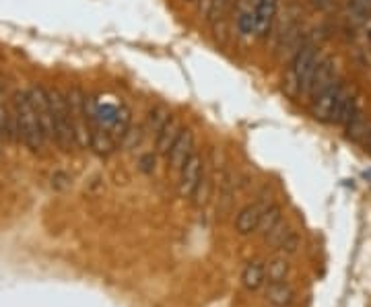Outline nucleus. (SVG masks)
Masks as SVG:
<instances>
[{
  "instance_id": "1",
  "label": "nucleus",
  "mask_w": 371,
  "mask_h": 307,
  "mask_svg": "<svg viewBox=\"0 0 371 307\" xmlns=\"http://www.w3.org/2000/svg\"><path fill=\"white\" fill-rule=\"evenodd\" d=\"M13 103V112L17 118V128H19V140L33 153H41L46 149V138L39 126L36 108L29 99L27 91H15V95L11 99Z\"/></svg>"
},
{
  "instance_id": "2",
  "label": "nucleus",
  "mask_w": 371,
  "mask_h": 307,
  "mask_svg": "<svg viewBox=\"0 0 371 307\" xmlns=\"http://www.w3.org/2000/svg\"><path fill=\"white\" fill-rule=\"evenodd\" d=\"M48 97H50L52 115H54V145L60 151L70 153L77 147V142H75V132H73V124H70L66 93L54 87V89H48Z\"/></svg>"
},
{
  "instance_id": "3",
  "label": "nucleus",
  "mask_w": 371,
  "mask_h": 307,
  "mask_svg": "<svg viewBox=\"0 0 371 307\" xmlns=\"http://www.w3.org/2000/svg\"><path fill=\"white\" fill-rule=\"evenodd\" d=\"M318 62H320V58H318V52L313 46H301L295 52L291 71H289V80H287V87L293 95L299 93V95L308 97V89H310Z\"/></svg>"
},
{
  "instance_id": "4",
  "label": "nucleus",
  "mask_w": 371,
  "mask_h": 307,
  "mask_svg": "<svg viewBox=\"0 0 371 307\" xmlns=\"http://www.w3.org/2000/svg\"><path fill=\"white\" fill-rule=\"evenodd\" d=\"M68 112H70V124L75 132V142L78 149H91V122H89V110H87V95L83 89L70 87L66 91Z\"/></svg>"
},
{
  "instance_id": "5",
  "label": "nucleus",
  "mask_w": 371,
  "mask_h": 307,
  "mask_svg": "<svg viewBox=\"0 0 371 307\" xmlns=\"http://www.w3.org/2000/svg\"><path fill=\"white\" fill-rule=\"evenodd\" d=\"M202 175H204V159L198 151H194L188 157V161L179 167V182H177L179 196L186 198V200L194 198L196 192H198V186L202 182Z\"/></svg>"
},
{
  "instance_id": "6",
  "label": "nucleus",
  "mask_w": 371,
  "mask_h": 307,
  "mask_svg": "<svg viewBox=\"0 0 371 307\" xmlns=\"http://www.w3.org/2000/svg\"><path fill=\"white\" fill-rule=\"evenodd\" d=\"M338 78H336V64H334L333 58H322L313 71L312 83H310V89H308V97L310 101L315 99L320 93H324L330 85H334Z\"/></svg>"
},
{
  "instance_id": "7",
  "label": "nucleus",
  "mask_w": 371,
  "mask_h": 307,
  "mask_svg": "<svg viewBox=\"0 0 371 307\" xmlns=\"http://www.w3.org/2000/svg\"><path fill=\"white\" fill-rule=\"evenodd\" d=\"M278 13V0H258L256 2V36L266 39L273 33L274 23Z\"/></svg>"
},
{
  "instance_id": "8",
  "label": "nucleus",
  "mask_w": 371,
  "mask_h": 307,
  "mask_svg": "<svg viewBox=\"0 0 371 307\" xmlns=\"http://www.w3.org/2000/svg\"><path fill=\"white\" fill-rule=\"evenodd\" d=\"M355 118H357V103H355V97H352L351 91L343 85L340 91L336 93V99H334L333 112H330V122L349 126Z\"/></svg>"
},
{
  "instance_id": "9",
  "label": "nucleus",
  "mask_w": 371,
  "mask_h": 307,
  "mask_svg": "<svg viewBox=\"0 0 371 307\" xmlns=\"http://www.w3.org/2000/svg\"><path fill=\"white\" fill-rule=\"evenodd\" d=\"M194 135H192V130H188V128H184L179 136L176 138V142H174V147L169 149V153H167V161H169V165L179 172V167L188 161V157L194 153Z\"/></svg>"
},
{
  "instance_id": "10",
  "label": "nucleus",
  "mask_w": 371,
  "mask_h": 307,
  "mask_svg": "<svg viewBox=\"0 0 371 307\" xmlns=\"http://www.w3.org/2000/svg\"><path fill=\"white\" fill-rule=\"evenodd\" d=\"M0 136H2V140L19 142V128H17V118L13 112V103L6 101V93L2 87H0Z\"/></svg>"
},
{
  "instance_id": "11",
  "label": "nucleus",
  "mask_w": 371,
  "mask_h": 307,
  "mask_svg": "<svg viewBox=\"0 0 371 307\" xmlns=\"http://www.w3.org/2000/svg\"><path fill=\"white\" fill-rule=\"evenodd\" d=\"M266 202H254V204H248L246 209H241L237 219H235V231L239 235H250L258 231V225H260V219L266 211Z\"/></svg>"
},
{
  "instance_id": "12",
  "label": "nucleus",
  "mask_w": 371,
  "mask_h": 307,
  "mask_svg": "<svg viewBox=\"0 0 371 307\" xmlns=\"http://www.w3.org/2000/svg\"><path fill=\"white\" fill-rule=\"evenodd\" d=\"M184 130V126H182V122L177 120V118H169L159 130H157L155 135V147H157V153L163 155V157H167L169 153V149L174 147V142H176V138L179 136V132Z\"/></svg>"
},
{
  "instance_id": "13",
  "label": "nucleus",
  "mask_w": 371,
  "mask_h": 307,
  "mask_svg": "<svg viewBox=\"0 0 371 307\" xmlns=\"http://www.w3.org/2000/svg\"><path fill=\"white\" fill-rule=\"evenodd\" d=\"M340 87H343V83L336 80V83L330 85L324 93H320L315 99H312V112L315 120H320V122H330V112H333L334 99H336V93L340 91Z\"/></svg>"
},
{
  "instance_id": "14",
  "label": "nucleus",
  "mask_w": 371,
  "mask_h": 307,
  "mask_svg": "<svg viewBox=\"0 0 371 307\" xmlns=\"http://www.w3.org/2000/svg\"><path fill=\"white\" fill-rule=\"evenodd\" d=\"M235 27H237V33L241 38H254L256 36V4H252V0L239 2Z\"/></svg>"
},
{
  "instance_id": "15",
  "label": "nucleus",
  "mask_w": 371,
  "mask_h": 307,
  "mask_svg": "<svg viewBox=\"0 0 371 307\" xmlns=\"http://www.w3.org/2000/svg\"><path fill=\"white\" fill-rule=\"evenodd\" d=\"M266 301L273 307H291L295 301L293 287L283 281V283H268L266 287Z\"/></svg>"
},
{
  "instance_id": "16",
  "label": "nucleus",
  "mask_w": 371,
  "mask_h": 307,
  "mask_svg": "<svg viewBox=\"0 0 371 307\" xmlns=\"http://www.w3.org/2000/svg\"><path fill=\"white\" fill-rule=\"evenodd\" d=\"M229 11H231V0H204L200 4V15L213 27L227 19Z\"/></svg>"
},
{
  "instance_id": "17",
  "label": "nucleus",
  "mask_w": 371,
  "mask_h": 307,
  "mask_svg": "<svg viewBox=\"0 0 371 307\" xmlns=\"http://www.w3.org/2000/svg\"><path fill=\"white\" fill-rule=\"evenodd\" d=\"M289 270H291V264H289L287 256H274L264 266L266 283H283V281H287Z\"/></svg>"
},
{
  "instance_id": "18",
  "label": "nucleus",
  "mask_w": 371,
  "mask_h": 307,
  "mask_svg": "<svg viewBox=\"0 0 371 307\" xmlns=\"http://www.w3.org/2000/svg\"><path fill=\"white\" fill-rule=\"evenodd\" d=\"M241 283L248 291H258L266 283V274H264V264L260 262H250L244 272H241Z\"/></svg>"
},
{
  "instance_id": "19",
  "label": "nucleus",
  "mask_w": 371,
  "mask_h": 307,
  "mask_svg": "<svg viewBox=\"0 0 371 307\" xmlns=\"http://www.w3.org/2000/svg\"><path fill=\"white\" fill-rule=\"evenodd\" d=\"M281 221H283V219H281V207H278V204H268L264 214H262V219H260L258 229L262 231V235H266V233L273 229L274 225H278Z\"/></svg>"
},
{
  "instance_id": "20",
  "label": "nucleus",
  "mask_w": 371,
  "mask_h": 307,
  "mask_svg": "<svg viewBox=\"0 0 371 307\" xmlns=\"http://www.w3.org/2000/svg\"><path fill=\"white\" fill-rule=\"evenodd\" d=\"M172 115H169V112L163 108V105H157V108H153L151 112H149V130H153L157 135V130L169 120Z\"/></svg>"
},
{
  "instance_id": "21",
  "label": "nucleus",
  "mask_w": 371,
  "mask_h": 307,
  "mask_svg": "<svg viewBox=\"0 0 371 307\" xmlns=\"http://www.w3.org/2000/svg\"><path fill=\"white\" fill-rule=\"evenodd\" d=\"M297 244H299V237H297V233L291 231L289 235H287V239L283 241V246H281V250L285 251V254H293L297 250Z\"/></svg>"
},
{
  "instance_id": "22",
  "label": "nucleus",
  "mask_w": 371,
  "mask_h": 307,
  "mask_svg": "<svg viewBox=\"0 0 371 307\" xmlns=\"http://www.w3.org/2000/svg\"><path fill=\"white\" fill-rule=\"evenodd\" d=\"M361 4H363V9H370L371 11V0H361Z\"/></svg>"
},
{
  "instance_id": "23",
  "label": "nucleus",
  "mask_w": 371,
  "mask_h": 307,
  "mask_svg": "<svg viewBox=\"0 0 371 307\" xmlns=\"http://www.w3.org/2000/svg\"><path fill=\"white\" fill-rule=\"evenodd\" d=\"M367 149H370V153H371V128H370V132H367Z\"/></svg>"
},
{
  "instance_id": "24",
  "label": "nucleus",
  "mask_w": 371,
  "mask_h": 307,
  "mask_svg": "<svg viewBox=\"0 0 371 307\" xmlns=\"http://www.w3.org/2000/svg\"><path fill=\"white\" fill-rule=\"evenodd\" d=\"M184 2H194V0H184Z\"/></svg>"
}]
</instances>
